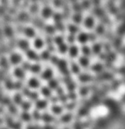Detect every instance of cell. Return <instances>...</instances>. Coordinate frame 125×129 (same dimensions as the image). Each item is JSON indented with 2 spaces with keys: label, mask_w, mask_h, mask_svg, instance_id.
<instances>
[{
  "label": "cell",
  "mask_w": 125,
  "mask_h": 129,
  "mask_svg": "<svg viewBox=\"0 0 125 129\" xmlns=\"http://www.w3.org/2000/svg\"><path fill=\"white\" fill-rule=\"evenodd\" d=\"M56 66L58 67L59 70L62 73V75H64L65 76H70V73L68 68V64L65 59H59Z\"/></svg>",
  "instance_id": "6da1fadb"
},
{
  "label": "cell",
  "mask_w": 125,
  "mask_h": 129,
  "mask_svg": "<svg viewBox=\"0 0 125 129\" xmlns=\"http://www.w3.org/2000/svg\"><path fill=\"white\" fill-rule=\"evenodd\" d=\"M23 60V57L21 54L18 53H12L10 57V62L12 65H17L20 64Z\"/></svg>",
  "instance_id": "7a4b0ae2"
},
{
  "label": "cell",
  "mask_w": 125,
  "mask_h": 129,
  "mask_svg": "<svg viewBox=\"0 0 125 129\" xmlns=\"http://www.w3.org/2000/svg\"><path fill=\"white\" fill-rule=\"evenodd\" d=\"M26 56L29 59L36 61V62H38L41 59H40V55H38L34 50L30 49L26 51Z\"/></svg>",
  "instance_id": "3957f363"
},
{
  "label": "cell",
  "mask_w": 125,
  "mask_h": 129,
  "mask_svg": "<svg viewBox=\"0 0 125 129\" xmlns=\"http://www.w3.org/2000/svg\"><path fill=\"white\" fill-rule=\"evenodd\" d=\"M53 75H54V73H53L52 69L50 68H47L41 73V78L43 80L49 81L53 78Z\"/></svg>",
  "instance_id": "277c9868"
},
{
  "label": "cell",
  "mask_w": 125,
  "mask_h": 129,
  "mask_svg": "<svg viewBox=\"0 0 125 129\" xmlns=\"http://www.w3.org/2000/svg\"><path fill=\"white\" fill-rule=\"evenodd\" d=\"M14 76L16 77L19 80H23L25 78V71L22 68H16L13 71Z\"/></svg>",
  "instance_id": "5b68a950"
},
{
  "label": "cell",
  "mask_w": 125,
  "mask_h": 129,
  "mask_svg": "<svg viewBox=\"0 0 125 129\" xmlns=\"http://www.w3.org/2000/svg\"><path fill=\"white\" fill-rule=\"evenodd\" d=\"M89 39H92V36H90V34L86 33H80L78 36V40L80 44H85Z\"/></svg>",
  "instance_id": "8992f818"
},
{
  "label": "cell",
  "mask_w": 125,
  "mask_h": 129,
  "mask_svg": "<svg viewBox=\"0 0 125 129\" xmlns=\"http://www.w3.org/2000/svg\"><path fill=\"white\" fill-rule=\"evenodd\" d=\"M28 86L31 88H38L40 86V81L36 78H30L28 82Z\"/></svg>",
  "instance_id": "52a82bcc"
},
{
  "label": "cell",
  "mask_w": 125,
  "mask_h": 129,
  "mask_svg": "<svg viewBox=\"0 0 125 129\" xmlns=\"http://www.w3.org/2000/svg\"><path fill=\"white\" fill-rule=\"evenodd\" d=\"M18 46L21 50L27 51V50L29 49L30 44H29V42L27 40H25V39H20L18 42Z\"/></svg>",
  "instance_id": "ba28073f"
},
{
  "label": "cell",
  "mask_w": 125,
  "mask_h": 129,
  "mask_svg": "<svg viewBox=\"0 0 125 129\" xmlns=\"http://www.w3.org/2000/svg\"><path fill=\"white\" fill-rule=\"evenodd\" d=\"M53 41H54V39H52L51 36L48 35L46 37V43L48 47L47 50H48L50 52H55V48H54V45H53V42H52Z\"/></svg>",
  "instance_id": "9c48e42d"
},
{
  "label": "cell",
  "mask_w": 125,
  "mask_h": 129,
  "mask_svg": "<svg viewBox=\"0 0 125 129\" xmlns=\"http://www.w3.org/2000/svg\"><path fill=\"white\" fill-rule=\"evenodd\" d=\"M68 52H69V54H70V56L71 58H75V57H76L78 55L79 49L75 45H72L71 47H69Z\"/></svg>",
  "instance_id": "30bf717a"
},
{
  "label": "cell",
  "mask_w": 125,
  "mask_h": 129,
  "mask_svg": "<svg viewBox=\"0 0 125 129\" xmlns=\"http://www.w3.org/2000/svg\"><path fill=\"white\" fill-rule=\"evenodd\" d=\"M42 17L45 19H48L51 16H52V10L48 7H45L43 10H42Z\"/></svg>",
  "instance_id": "8fae6325"
},
{
  "label": "cell",
  "mask_w": 125,
  "mask_h": 129,
  "mask_svg": "<svg viewBox=\"0 0 125 129\" xmlns=\"http://www.w3.org/2000/svg\"><path fill=\"white\" fill-rule=\"evenodd\" d=\"M33 46L37 49H41L44 46V41L40 37H37L33 41Z\"/></svg>",
  "instance_id": "7c38bea8"
},
{
  "label": "cell",
  "mask_w": 125,
  "mask_h": 129,
  "mask_svg": "<svg viewBox=\"0 0 125 129\" xmlns=\"http://www.w3.org/2000/svg\"><path fill=\"white\" fill-rule=\"evenodd\" d=\"M24 34L27 37H29V38H33L35 36V30L33 29V28L31 27H27L25 28L24 30Z\"/></svg>",
  "instance_id": "4fadbf2b"
},
{
  "label": "cell",
  "mask_w": 125,
  "mask_h": 129,
  "mask_svg": "<svg viewBox=\"0 0 125 129\" xmlns=\"http://www.w3.org/2000/svg\"><path fill=\"white\" fill-rule=\"evenodd\" d=\"M78 79H79L80 81H81L82 83H86L92 81V77H91V76L88 75V74L83 73V74L79 76Z\"/></svg>",
  "instance_id": "5bb4252c"
},
{
  "label": "cell",
  "mask_w": 125,
  "mask_h": 129,
  "mask_svg": "<svg viewBox=\"0 0 125 129\" xmlns=\"http://www.w3.org/2000/svg\"><path fill=\"white\" fill-rule=\"evenodd\" d=\"M0 66L3 68L4 71L9 70L10 65H9V62H8L6 57H1V59H0Z\"/></svg>",
  "instance_id": "9a60e30c"
},
{
  "label": "cell",
  "mask_w": 125,
  "mask_h": 129,
  "mask_svg": "<svg viewBox=\"0 0 125 129\" xmlns=\"http://www.w3.org/2000/svg\"><path fill=\"white\" fill-rule=\"evenodd\" d=\"M48 87L52 89H56L59 87V81L56 78H51L48 81Z\"/></svg>",
  "instance_id": "2e32d148"
},
{
  "label": "cell",
  "mask_w": 125,
  "mask_h": 129,
  "mask_svg": "<svg viewBox=\"0 0 125 129\" xmlns=\"http://www.w3.org/2000/svg\"><path fill=\"white\" fill-rule=\"evenodd\" d=\"M79 62L80 65L83 68H88L90 64V61L88 58L85 56H83V57H81L79 59Z\"/></svg>",
  "instance_id": "e0dca14e"
},
{
  "label": "cell",
  "mask_w": 125,
  "mask_h": 129,
  "mask_svg": "<svg viewBox=\"0 0 125 129\" xmlns=\"http://www.w3.org/2000/svg\"><path fill=\"white\" fill-rule=\"evenodd\" d=\"M41 67L40 64H33L30 65V70H29V71H30L31 73H34V74H38V73H39L41 72Z\"/></svg>",
  "instance_id": "ac0fdd59"
},
{
  "label": "cell",
  "mask_w": 125,
  "mask_h": 129,
  "mask_svg": "<svg viewBox=\"0 0 125 129\" xmlns=\"http://www.w3.org/2000/svg\"><path fill=\"white\" fill-rule=\"evenodd\" d=\"M48 105V102L46 100H38L36 102V108L38 110H43L45 109Z\"/></svg>",
  "instance_id": "d6986e66"
},
{
  "label": "cell",
  "mask_w": 125,
  "mask_h": 129,
  "mask_svg": "<svg viewBox=\"0 0 125 129\" xmlns=\"http://www.w3.org/2000/svg\"><path fill=\"white\" fill-rule=\"evenodd\" d=\"M85 26L87 28H92L94 25V20L93 19V18L91 17H88L85 20Z\"/></svg>",
  "instance_id": "ffe728a7"
},
{
  "label": "cell",
  "mask_w": 125,
  "mask_h": 129,
  "mask_svg": "<svg viewBox=\"0 0 125 129\" xmlns=\"http://www.w3.org/2000/svg\"><path fill=\"white\" fill-rule=\"evenodd\" d=\"M56 28H54V26H51V25H46L45 27H44V30L45 32H46L48 36H51L55 34L56 32Z\"/></svg>",
  "instance_id": "44dd1931"
},
{
  "label": "cell",
  "mask_w": 125,
  "mask_h": 129,
  "mask_svg": "<svg viewBox=\"0 0 125 129\" xmlns=\"http://www.w3.org/2000/svg\"><path fill=\"white\" fill-rule=\"evenodd\" d=\"M51 52L48 50H45L43 52H42V53L40 55V59H42L43 61H48V59H50L51 57Z\"/></svg>",
  "instance_id": "7402d4cb"
},
{
  "label": "cell",
  "mask_w": 125,
  "mask_h": 129,
  "mask_svg": "<svg viewBox=\"0 0 125 129\" xmlns=\"http://www.w3.org/2000/svg\"><path fill=\"white\" fill-rule=\"evenodd\" d=\"M51 110L55 115H59L63 111V107H61V106L54 105L51 107Z\"/></svg>",
  "instance_id": "603a6c76"
},
{
  "label": "cell",
  "mask_w": 125,
  "mask_h": 129,
  "mask_svg": "<svg viewBox=\"0 0 125 129\" xmlns=\"http://www.w3.org/2000/svg\"><path fill=\"white\" fill-rule=\"evenodd\" d=\"M41 92L46 97H50L51 96V89L47 86H43L41 90Z\"/></svg>",
  "instance_id": "cb8c5ba5"
},
{
  "label": "cell",
  "mask_w": 125,
  "mask_h": 129,
  "mask_svg": "<svg viewBox=\"0 0 125 129\" xmlns=\"http://www.w3.org/2000/svg\"><path fill=\"white\" fill-rule=\"evenodd\" d=\"M68 50H69V47H68V45L67 44H65V43L61 44L58 47V51H59V52L60 54H66V53L68 52Z\"/></svg>",
  "instance_id": "d4e9b609"
},
{
  "label": "cell",
  "mask_w": 125,
  "mask_h": 129,
  "mask_svg": "<svg viewBox=\"0 0 125 129\" xmlns=\"http://www.w3.org/2000/svg\"><path fill=\"white\" fill-rule=\"evenodd\" d=\"M71 71L74 74H78L80 72V66L75 62H71Z\"/></svg>",
  "instance_id": "484cf974"
},
{
  "label": "cell",
  "mask_w": 125,
  "mask_h": 129,
  "mask_svg": "<svg viewBox=\"0 0 125 129\" xmlns=\"http://www.w3.org/2000/svg\"><path fill=\"white\" fill-rule=\"evenodd\" d=\"M72 118V115L70 113H67V114H65V115H63L62 117H61L60 120L61 123H67L71 121Z\"/></svg>",
  "instance_id": "4316f807"
},
{
  "label": "cell",
  "mask_w": 125,
  "mask_h": 129,
  "mask_svg": "<svg viewBox=\"0 0 125 129\" xmlns=\"http://www.w3.org/2000/svg\"><path fill=\"white\" fill-rule=\"evenodd\" d=\"M67 29H68V31H70V33L72 34H75L77 32L79 31L78 27L75 24H70L67 27Z\"/></svg>",
  "instance_id": "83f0119b"
},
{
  "label": "cell",
  "mask_w": 125,
  "mask_h": 129,
  "mask_svg": "<svg viewBox=\"0 0 125 129\" xmlns=\"http://www.w3.org/2000/svg\"><path fill=\"white\" fill-rule=\"evenodd\" d=\"M41 119L43 121L46 122V123H51V122L54 120V117L51 116V115H48V114H44V115H43L41 116Z\"/></svg>",
  "instance_id": "f1b7e54d"
},
{
  "label": "cell",
  "mask_w": 125,
  "mask_h": 129,
  "mask_svg": "<svg viewBox=\"0 0 125 129\" xmlns=\"http://www.w3.org/2000/svg\"><path fill=\"white\" fill-rule=\"evenodd\" d=\"M72 20L76 24L80 23V22L82 21V15L79 12H77L72 16Z\"/></svg>",
  "instance_id": "f546056e"
},
{
  "label": "cell",
  "mask_w": 125,
  "mask_h": 129,
  "mask_svg": "<svg viewBox=\"0 0 125 129\" xmlns=\"http://www.w3.org/2000/svg\"><path fill=\"white\" fill-rule=\"evenodd\" d=\"M4 32H5V35L7 37H12L13 36V30L10 26H6L5 28Z\"/></svg>",
  "instance_id": "4dcf8cb0"
},
{
  "label": "cell",
  "mask_w": 125,
  "mask_h": 129,
  "mask_svg": "<svg viewBox=\"0 0 125 129\" xmlns=\"http://www.w3.org/2000/svg\"><path fill=\"white\" fill-rule=\"evenodd\" d=\"M82 52L83 53L84 56L88 57V56H90L91 54L92 50L88 46H83V48H82Z\"/></svg>",
  "instance_id": "1f68e13d"
},
{
  "label": "cell",
  "mask_w": 125,
  "mask_h": 129,
  "mask_svg": "<svg viewBox=\"0 0 125 129\" xmlns=\"http://www.w3.org/2000/svg\"><path fill=\"white\" fill-rule=\"evenodd\" d=\"M67 89L70 92H72L75 91V89L76 88V83L74 82L73 81H72L71 82L68 83L67 84Z\"/></svg>",
  "instance_id": "d6a6232c"
},
{
  "label": "cell",
  "mask_w": 125,
  "mask_h": 129,
  "mask_svg": "<svg viewBox=\"0 0 125 129\" xmlns=\"http://www.w3.org/2000/svg\"><path fill=\"white\" fill-rule=\"evenodd\" d=\"M54 41L58 46H59L64 43V37L62 36H56L54 39Z\"/></svg>",
  "instance_id": "836d02e7"
},
{
  "label": "cell",
  "mask_w": 125,
  "mask_h": 129,
  "mask_svg": "<svg viewBox=\"0 0 125 129\" xmlns=\"http://www.w3.org/2000/svg\"><path fill=\"white\" fill-rule=\"evenodd\" d=\"M14 102L18 104V105H20L23 102V100H22V95L20 94H16L15 96H14Z\"/></svg>",
  "instance_id": "e575fe53"
},
{
  "label": "cell",
  "mask_w": 125,
  "mask_h": 129,
  "mask_svg": "<svg viewBox=\"0 0 125 129\" xmlns=\"http://www.w3.org/2000/svg\"><path fill=\"white\" fill-rule=\"evenodd\" d=\"M101 50V46L99 44H95L93 47V52L95 54H99Z\"/></svg>",
  "instance_id": "d590c367"
},
{
  "label": "cell",
  "mask_w": 125,
  "mask_h": 129,
  "mask_svg": "<svg viewBox=\"0 0 125 129\" xmlns=\"http://www.w3.org/2000/svg\"><path fill=\"white\" fill-rule=\"evenodd\" d=\"M21 118H22V120H24V121L28 122V121H30V119H31V117H30V115L28 113V112H23V113H22V115H21Z\"/></svg>",
  "instance_id": "8d00e7d4"
},
{
  "label": "cell",
  "mask_w": 125,
  "mask_h": 129,
  "mask_svg": "<svg viewBox=\"0 0 125 129\" xmlns=\"http://www.w3.org/2000/svg\"><path fill=\"white\" fill-rule=\"evenodd\" d=\"M21 107L25 111H27L30 108L31 105H30V102H23L21 103Z\"/></svg>",
  "instance_id": "74e56055"
},
{
  "label": "cell",
  "mask_w": 125,
  "mask_h": 129,
  "mask_svg": "<svg viewBox=\"0 0 125 129\" xmlns=\"http://www.w3.org/2000/svg\"><path fill=\"white\" fill-rule=\"evenodd\" d=\"M88 88L86 87V86H83V87L80 88V94L81 96H85L86 94H88Z\"/></svg>",
  "instance_id": "f35d334b"
},
{
  "label": "cell",
  "mask_w": 125,
  "mask_h": 129,
  "mask_svg": "<svg viewBox=\"0 0 125 129\" xmlns=\"http://www.w3.org/2000/svg\"><path fill=\"white\" fill-rule=\"evenodd\" d=\"M59 59L58 58V57H56V55H51V57H50V60H51V62L54 65H56L58 61H59Z\"/></svg>",
  "instance_id": "ab89813d"
},
{
  "label": "cell",
  "mask_w": 125,
  "mask_h": 129,
  "mask_svg": "<svg viewBox=\"0 0 125 129\" xmlns=\"http://www.w3.org/2000/svg\"><path fill=\"white\" fill-rule=\"evenodd\" d=\"M75 34H70V35H68L67 36V42L70 43V44H73L75 42Z\"/></svg>",
  "instance_id": "60d3db41"
},
{
  "label": "cell",
  "mask_w": 125,
  "mask_h": 129,
  "mask_svg": "<svg viewBox=\"0 0 125 129\" xmlns=\"http://www.w3.org/2000/svg\"><path fill=\"white\" fill-rule=\"evenodd\" d=\"M30 65L31 64L28 62H24L23 63V65H22V68L23 69L24 71H28V70H30Z\"/></svg>",
  "instance_id": "b9f144b4"
},
{
  "label": "cell",
  "mask_w": 125,
  "mask_h": 129,
  "mask_svg": "<svg viewBox=\"0 0 125 129\" xmlns=\"http://www.w3.org/2000/svg\"><path fill=\"white\" fill-rule=\"evenodd\" d=\"M103 69V66L101 64H95L93 67V70L94 71H101Z\"/></svg>",
  "instance_id": "7bdbcfd3"
},
{
  "label": "cell",
  "mask_w": 125,
  "mask_h": 129,
  "mask_svg": "<svg viewBox=\"0 0 125 129\" xmlns=\"http://www.w3.org/2000/svg\"><path fill=\"white\" fill-rule=\"evenodd\" d=\"M33 117H34L35 120H38L41 119V115H40V113L38 112V111L36 110V111L33 112Z\"/></svg>",
  "instance_id": "ee69618b"
},
{
  "label": "cell",
  "mask_w": 125,
  "mask_h": 129,
  "mask_svg": "<svg viewBox=\"0 0 125 129\" xmlns=\"http://www.w3.org/2000/svg\"><path fill=\"white\" fill-rule=\"evenodd\" d=\"M10 112L13 114V115H15L17 113V109L16 107L12 105H10Z\"/></svg>",
  "instance_id": "f6af8a7d"
},
{
  "label": "cell",
  "mask_w": 125,
  "mask_h": 129,
  "mask_svg": "<svg viewBox=\"0 0 125 129\" xmlns=\"http://www.w3.org/2000/svg\"><path fill=\"white\" fill-rule=\"evenodd\" d=\"M75 102H72V103H70L69 105H67V106H66V108H67V110H72V109H74V108H75Z\"/></svg>",
  "instance_id": "bcb514c9"
},
{
  "label": "cell",
  "mask_w": 125,
  "mask_h": 129,
  "mask_svg": "<svg viewBox=\"0 0 125 129\" xmlns=\"http://www.w3.org/2000/svg\"><path fill=\"white\" fill-rule=\"evenodd\" d=\"M38 7L37 5H33V6L31 7V8H30V11H31V12H33L34 13H36V12L38 11Z\"/></svg>",
  "instance_id": "7dc6e473"
},
{
  "label": "cell",
  "mask_w": 125,
  "mask_h": 129,
  "mask_svg": "<svg viewBox=\"0 0 125 129\" xmlns=\"http://www.w3.org/2000/svg\"><path fill=\"white\" fill-rule=\"evenodd\" d=\"M27 129H40V127H38L36 125H30L27 128Z\"/></svg>",
  "instance_id": "c3c4849f"
},
{
  "label": "cell",
  "mask_w": 125,
  "mask_h": 129,
  "mask_svg": "<svg viewBox=\"0 0 125 129\" xmlns=\"http://www.w3.org/2000/svg\"><path fill=\"white\" fill-rule=\"evenodd\" d=\"M40 129H54V127L53 126H50V125H46L45 127Z\"/></svg>",
  "instance_id": "681fc988"
}]
</instances>
